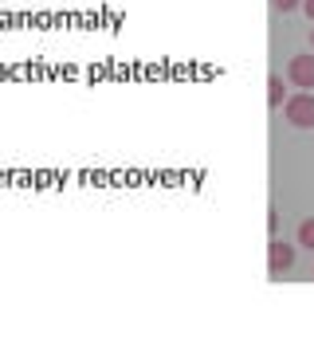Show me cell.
<instances>
[{"instance_id": "cell-1", "label": "cell", "mask_w": 314, "mask_h": 353, "mask_svg": "<svg viewBox=\"0 0 314 353\" xmlns=\"http://www.w3.org/2000/svg\"><path fill=\"white\" fill-rule=\"evenodd\" d=\"M283 114L295 130H314V94H291L283 102Z\"/></svg>"}, {"instance_id": "cell-7", "label": "cell", "mask_w": 314, "mask_h": 353, "mask_svg": "<svg viewBox=\"0 0 314 353\" xmlns=\"http://www.w3.org/2000/svg\"><path fill=\"white\" fill-rule=\"evenodd\" d=\"M302 12L311 16V24H314V0H302Z\"/></svg>"}, {"instance_id": "cell-8", "label": "cell", "mask_w": 314, "mask_h": 353, "mask_svg": "<svg viewBox=\"0 0 314 353\" xmlns=\"http://www.w3.org/2000/svg\"><path fill=\"white\" fill-rule=\"evenodd\" d=\"M311 51H314V32H311Z\"/></svg>"}, {"instance_id": "cell-2", "label": "cell", "mask_w": 314, "mask_h": 353, "mask_svg": "<svg viewBox=\"0 0 314 353\" xmlns=\"http://www.w3.org/2000/svg\"><path fill=\"white\" fill-rule=\"evenodd\" d=\"M287 83L299 90H314V51L311 55H291L287 59Z\"/></svg>"}, {"instance_id": "cell-6", "label": "cell", "mask_w": 314, "mask_h": 353, "mask_svg": "<svg viewBox=\"0 0 314 353\" xmlns=\"http://www.w3.org/2000/svg\"><path fill=\"white\" fill-rule=\"evenodd\" d=\"M275 12H291V8H302V0H271Z\"/></svg>"}, {"instance_id": "cell-5", "label": "cell", "mask_w": 314, "mask_h": 353, "mask_svg": "<svg viewBox=\"0 0 314 353\" xmlns=\"http://www.w3.org/2000/svg\"><path fill=\"white\" fill-rule=\"evenodd\" d=\"M299 243H302V248H311V252H314V216H311V220H302V224H299Z\"/></svg>"}, {"instance_id": "cell-4", "label": "cell", "mask_w": 314, "mask_h": 353, "mask_svg": "<svg viewBox=\"0 0 314 353\" xmlns=\"http://www.w3.org/2000/svg\"><path fill=\"white\" fill-rule=\"evenodd\" d=\"M283 94H287L283 79L271 75V79H267V106H271V110H279V106H283Z\"/></svg>"}, {"instance_id": "cell-3", "label": "cell", "mask_w": 314, "mask_h": 353, "mask_svg": "<svg viewBox=\"0 0 314 353\" xmlns=\"http://www.w3.org/2000/svg\"><path fill=\"white\" fill-rule=\"evenodd\" d=\"M295 263V248L283 240H275L271 248H267V267H271V275H279V271H287V267Z\"/></svg>"}]
</instances>
